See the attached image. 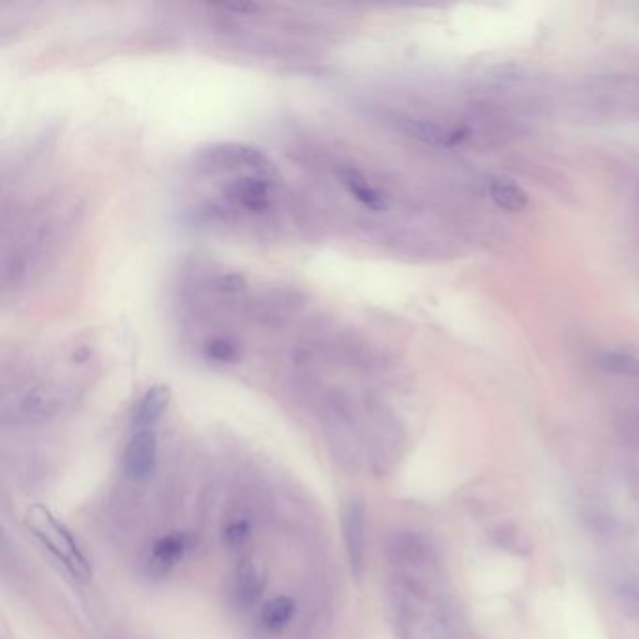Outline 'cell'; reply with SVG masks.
<instances>
[{
	"label": "cell",
	"mask_w": 639,
	"mask_h": 639,
	"mask_svg": "<svg viewBox=\"0 0 639 639\" xmlns=\"http://www.w3.org/2000/svg\"><path fill=\"white\" fill-rule=\"evenodd\" d=\"M175 208L188 229L250 245H298L319 229L296 182L246 143L197 148L180 171Z\"/></svg>",
	"instance_id": "obj_1"
},
{
	"label": "cell",
	"mask_w": 639,
	"mask_h": 639,
	"mask_svg": "<svg viewBox=\"0 0 639 639\" xmlns=\"http://www.w3.org/2000/svg\"><path fill=\"white\" fill-rule=\"evenodd\" d=\"M188 17L212 47L257 63L308 66L336 44L342 25L332 10L278 5H197Z\"/></svg>",
	"instance_id": "obj_2"
},
{
	"label": "cell",
	"mask_w": 639,
	"mask_h": 639,
	"mask_svg": "<svg viewBox=\"0 0 639 639\" xmlns=\"http://www.w3.org/2000/svg\"><path fill=\"white\" fill-rule=\"evenodd\" d=\"M83 216L79 197L58 188L19 203L3 215L0 289L3 302L23 300L58 266L72 246Z\"/></svg>",
	"instance_id": "obj_3"
},
{
	"label": "cell",
	"mask_w": 639,
	"mask_h": 639,
	"mask_svg": "<svg viewBox=\"0 0 639 639\" xmlns=\"http://www.w3.org/2000/svg\"><path fill=\"white\" fill-rule=\"evenodd\" d=\"M3 386V420L33 425L66 413L79 395V375L95 349L79 340L25 351Z\"/></svg>",
	"instance_id": "obj_4"
},
{
	"label": "cell",
	"mask_w": 639,
	"mask_h": 639,
	"mask_svg": "<svg viewBox=\"0 0 639 639\" xmlns=\"http://www.w3.org/2000/svg\"><path fill=\"white\" fill-rule=\"evenodd\" d=\"M26 524L58 563H63V566L79 580H86L90 575V564L65 524H60L47 508L38 504L28 510Z\"/></svg>",
	"instance_id": "obj_5"
},
{
	"label": "cell",
	"mask_w": 639,
	"mask_h": 639,
	"mask_svg": "<svg viewBox=\"0 0 639 639\" xmlns=\"http://www.w3.org/2000/svg\"><path fill=\"white\" fill-rule=\"evenodd\" d=\"M342 531L349 566L354 577H360L366 563V544H368V520L366 506L362 501L351 499L344 506L342 514Z\"/></svg>",
	"instance_id": "obj_6"
},
{
	"label": "cell",
	"mask_w": 639,
	"mask_h": 639,
	"mask_svg": "<svg viewBox=\"0 0 639 639\" xmlns=\"http://www.w3.org/2000/svg\"><path fill=\"white\" fill-rule=\"evenodd\" d=\"M156 464H158L156 428H135L125 450V458H123L125 474L130 480H145L155 473Z\"/></svg>",
	"instance_id": "obj_7"
},
{
	"label": "cell",
	"mask_w": 639,
	"mask_h": 639,
	"mask_svg": "<svg viewBox=\"0 0 639 639\" xmlns=\"http://www.w3.org/2000/svg\"><path fill=\"white\" fill-rule=\"evenodd\" d=\"M171 402V392L167 386H152L143 395L134 411L135 428H156L164 418Z\"/></svg>",
	"instance_id": "obj_8"
},
{
	"label": "cell",
	"mask_w": 639,
	"mask_h": 639,
	"mask_svg": "<svg viewBox=\"0 0 639 639\" xmlns=\"http://www.w3.org/2000/svg\"><path fill=\"white\" fill-rule=\"evenodd\" d=\"M186 550V540L180 534H169L164 536L162 540L156 542L155 550L150 554L148 559V572L156 577H162L167 574L182 557Z\"/></svg>",
	"instance_id": "obj_9"
},
{
	"label": "cell",
	"mask_w": 639,
	"mask_h": 639,
	"mask_svg": "<svg viewBox=\"0 0 639 639\" xmlns=\"http://www.w3.org/2000/svg\"><path fill=\"white\" fill-rule=\"evenodd\" d=\"M235 591L242 604H254L259 600L263 593V575L259 566L254 561H242L236 568L235 577Z\"/></svg>",
	"instance_id": "obj_10"
},
{
	"label": "cell",
	"mask_w": 639,
	"mask_h": 639,
	"mask_svg": "<svg viewBox=\"0 0 639 639\" xmlns=\"http://www.w3.org/2000/svg\"><path fill=\"white\" fill-rule=\"evenodd\" d=\"M490 195L499 208L508 212H522L529 206L527 192L512 180L494 178L490 182Z\"/></svg>",
	"instance_id": "obj_11"
},
{
	"label": "cell",
	"mask_w": 639,
	"mask_h": 639,
	"mask_svg": "<svg viewBox=\"0 0 639 639\" xmlns=\"http://www.w3.org/2000/svg\"><path fill=\"white\" fill-rule=\"evenodd\" d=\"M432 632L434 639H467L462 621L455 615L454 607L448 604H441L435 610Z\"/></svg>",
	"instance_id": "obj_12"
},
{
	"label": "cell",
	"mask_w": 639,
	"mask_h": 639,
	"mask_svg": "<svg viewBox=\"0 0 639 639\" xmlns=\"http://www.w3.org/2000/svg\"><path fill=\"white\" fill-rule=\"evenodd\" d=\"M295 614V602L289 596H278L265 604L261 612V621L270 630H282Z\"/></svg>",
	"instance_id": "obj_13"
},
{
	"label": "cell",
	"mask_w": 639,
	"mask_h": 639,
	"mask_svg": "<svg viewBox=\"0 0 639 639\" xmlns=\"http://www.w3.org/2000/svg\"><path fill=\"white\" fill-rule=\"evenodd\" d=\"M600 368L604 372H610L615 375H628V377H639V358L623 353V351H607L600 354L598 358Z\"/></svg>",
	"instance_id": "obj_14"
},
{
	"label": "cell",
	"mask_w": 639,
	"mask_h": 639,
	"mask_svg": "<svg viewBox=\"0 0 639 639\" xmlns=\"http://www.w3.org/2000/svg\"><path fill=\"white\" fill-rule=\"evenodd\" d=\"M250 536V525L246 522H236L225 529V542L233 547L242 545Z\"/></svg>",
	"instance_id": "obj_15"
}]
</instances>
